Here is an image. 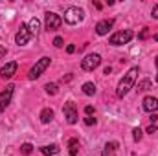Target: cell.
Returning a JSON list of instances; mask_svg holds the SVG:
<instances>
[{
  "mask_svg": "<svg viewBox=\"0 0 158 156\" xmlns=\"http://www.w3.org/2000/svg\"><path fill=\"white\" fill-rule=\"evenodd\" d=\"M20 153H22V154H31V153H33V145H31V143H22V145H20Z\"/></svg>",
  "mask_w": 158,
  "mask_h": 156,
  "instance_id": "cell-20",
  "label": "cell"
},
{
  "mask_svg": "<svg viewBox=\"0 0 158 156\" xmlns=\"http://www.w3.org/2000/svg\"><path fill=\"white\" fill-rule=\"evenodd\" d=\"M50 63H52V61H50V57H42V59H39V61L35 63V66H33V68L30 70L28 77L31 79V81H33V79H39L40 76H42V74L46 72V68L50 66Z\"/></svg>",
  "mask_w": 158,
  "mask_h": 156,
  "instance_id": "cell-3",
  "label": "cell"
},
{
  "mask_svg": "<svg viewBox=\"0 0 158 156\" xmlns=\"http://www.w3.org/2000/svg\"><path fill=\"white\" fill-rule=\"evenodd\" d=\"M63 114H64L66 121H68L70 125L77 123V109H76V103H74V101L64 103V107H63Z\"/></svg>",
  "mask_w": 158,
  "mask_h": 156,
  "instance_id": "cell-7",
  "label": "cell"
},
{
  "mask_svg": "<svg viewBox=\"0 0 158 156\" xmlns=\"http://www.w3.org/2000/svg\"><path fill=\"white\" fill-rule=\"evenodd\" d=\"M142 134H143L142 129H138V127L132 129V138H134V142H140V140H142Z\"/></svg>",
  "mask_w": 158,
  "mask_h": 156,
  "instance_id": "cell-22",
  "label": "cell"
},
{
  "mask_svg": "<svg viewBox=\"0 0 158 156\" xmlns=\"http://www.w3.org/2000/svg\"><path fill=\"white\" fill-rule=\"evenodd\" d=\"M143 110H145V112H151V114H155V112L158 110V97L147 96V97L143 99Z\"/></svg>",
  "mask_w": 158,
  "mask_h": 156,
  "instance_id": "cell-12",
  "label": "cell"
},
{
  "mask_svg": "<svg viewBox=\"0 0 158 156\" xmlns=\"http://www.w3.org/2000/svg\"><path fill=\"white\" fill-rule=\"evenodd\" d=\"M44 90H46L50 96H55V94H57V84H55V83H48V84L44 86Z\"/></svg>",
  "mask_w": 158,
  "mask_h": 156,
  "instance_id": "cell-21",
  "label": "cell"
},
{
  "mask_svg": "<svg viewBox=\"0 0 158 156\" xmlns=\"http://www.w3.org/2000/svg\"><path fill=\"white\" fill-rule=\"evenodd\" d=\"M85 123H86V125H96V117L94 116H86L85 117Z\"/></svg>",
  "mask_w": 158,
  "mask_h": 156,
  "instance_id": "cell-25",
  "label": "cell"
},
{
  "mask_svg": "<svg viewBox=\"0 0 158 156\" xmlns=\"http://www.w3.org/2000/svg\"><path fill=\"white\" fill-rule=\"evenodd\" d=\"M83 18H85V11H83L81 7L72 6V7H68V9L64 11V22L70 24V26H76L79 22H83Z\"/></svg>",
  "mask_w": 158,
  "mask_h": 156,
  "instance_id": "cell-2",
  "label": "cell"
},
{
  "mask_svg": "<svg viewBox=\"0 0 158 156\" xmlns=\"http://www.w3.org/2000/svg\"><path fill=\"white\" fill-rule=\"evenodd\" d=\"M132 37H134V33H132L131 30H121V31H116L114 35H110L109 42H110L112 46H121V44H127Z\"/></svg>",
  "mask_w": 158,
  "mask_h": 156,
  "instance_id": "cell-4",
  "label": "cell"
},
{
  "mask_svg": "<svg viewBox=\"0 0 158 156\" xmlns=\"http://www.w3.org/2000/svg\"><path fill=\"white\" fill-rule=\"evenodd\" d=\"M40 153L44 156H53V154H57L59 153V145H44V147H40Z\"/></svg>",
  "mask_w": 158,
  "mask_h": 156,
  "instance_id": "cell-15",
  "label": "cell"
},
{
  "mask_svg": "<svg viewBox=\"0 0 158 156\" xmlns=\"http://www.w3.org/2000/svg\"><path fill=\"white\" fill-rule=\"evenodd\" d=\"M17 68H19V64L15 63V61H11V63H6L2 68H0V77L2 79H9L15 76V72H17Z\"/></svg>",
  "mask_w": 158,
  "mask_h": 156,
  "instance_id": "cell-10",
  "label": "cell"
},
{
  "mask_svg": "<svg viewBox=\"0 0 158 156\" xmlns=\"http://www.w3.org/2000/svg\"><path fill=\"white\" fill-rule=\"evenodd\" d=\"M66 51H68V53H74V51H76V46H74V44H68V46H66Z\"/></svg>",
  "mask_w": 158,
  "mask_h": 156,
  "instance_id": "cell-29",
  "label": "cell"
},
{
  "mask_svg": "<svg viewBox=\"0 0 158 156\" xmlns=\"http://www.w3.org/2000/svg\"><path fill=\"white\" fill-rule=\"evenodd\" d=\"M116 153H118V142H109L105 145L101 156H116Z\"/></svg>",
  "mask_w": 158,
  "mask_h": 156,
  "instance_id": "cell-13",
  "label": "cell"
},
{
  "mask_svg": "<svg viewBox=\"0 0 158 156\" xmlns=\"http://www.w3.org/2000/svg\"><path fill=\"white\" fill-rule=\"evenodd\" d=\"M149 88H151V81H149V79H143V81L138 83V90H140V92H145V90H149Z\"/></svg>",
  "mask_w": 158,
  "mask_h": 156,
  "instance_id": "cell-19",
  "label": "cell"
},
{
  "mask_svg": "<svg viewBox=\"0 0 158 156\" xmlns=\"http://www.w3.org/2000/svg\"><path fill=\"white\" fill-rule=\"evenodd\" d=\"M112 26H114V20H112V18L99 20V22L96 24V33H98V35H107V33L112 30Z\"/></svg>",
  "mask_w": 158,
  "mask_h": 156,
  "instance_id": "cell-11",
  "label": "cell"
},
{
  "mask_svg": "<svg viewBox=\"0 0 158 156\" xmlns=\"http://www.w3.org/2000/svg\"><path fill=\"white\" fill-rule=\"evenodd\" d=\"M138 74H140L138 66H132V68H131V70H129L123 77H121V81L118 83V88H116L118 97H125V96L131 92V88H134V83H136Z\"/></svg>",
  "mask_w": 158,
  "mask_h": 156,
  "instance_id": "cell-1",
  "label": "cell"
},
{
  "mask_svg": "<svg viewBox=\"0 0 158 156\" xmlns=\"http://www.w3.org/2000/svg\"><path fill=\"white\" fill-rule=\"evenodd\" d=\"M155 64H156V72H158V55L155 57ZM156 81H158V74H156Z\"/></svg>",
  "mask_w": 158,
  "mask_h": 156,
  "instance_id": "cell-32",
  "label": "cell"
},
{
  "mask_svg": "<svg viewBox=\"0 0 158 156\" xmlns=\"http://www.w3.org/2000/svg\"><path fill=\"white\" fill-rule=\"evenodd\" d=\"M6 51H7V50H6V48H4V46H0V59H2V57H4V55H6Z\"/></svg>",
  "mask_w": 158,
  "mask_h": 156,
  "instance_id": "cell-30",
  "label": "cell"
},
{
  "mask_svg": "<svg viewBox=\"0 0 158 156\" xmlns=\"http://www.w3.org/2000/svg\"><path fill=\"white\" fill-rule=\"evenodd\" d=\"M83 94L94 96V94H96V84H94V83H85V84H83Z\"/></svg>",
  "mask_w": 158,
  "mask_h": 156,
  "instance_id": "cell-18",
  "label": "cell"
},
{
  "mask_svg": "<svg viewBox=\"0 0 158 156\" xmlns=\"http://www.w3.org/2000/svg\"><path fill=\"white\" fill-rule=\"evenodd\" d=\"M61 24H63V18H61L57 13H52V11L46 13V17H44V28H46L48 31H55V30H59Z\"/></svg>",
  "mask_w": 158,
  "mask_h": 156,
  "instance_id": "cell-5",
  "label": "cell"
},
{
  "mask_svg": "<svg viewBox=\"0 0 158 156\" xmlns=\"http://www.w3.org/2000/svg\"><path fill=\"white\" fill-rule=\"evenodd\" d=\"M31 33H30V30H28V26L26 24H20V30L17 31V35H15V42L19 44V46H26L30 40H31Z\"/></svg>",
  "mask_w": 158,
  "mask_h": 156,
  "instance_id": "cell-8",
  "label": "cell"
},
{
  "mask_svg": "<svg viewBox=\"0 0 158 156\" xmlns=\"http://www.w3.org/2000/svg\"><path fill=\"white\" fill-rule=\"evenodd\" d=\"M63 42H64L63 37H55V39H53V46H55V48H63Z\"/></svg>",
  "mask_w": 158,
  "mask_h": 156,
  "instance_id": "cell-24",
  "label": "cell"
},
{
  "mask_svg": "<svg viewBox=\"0 0 158 156\" xmlns=\"http://www.w3.org/2000/svg\"><path fill=\"white\" fill-rule=\"evenodd\" d=\"M147 132H149V134H155V132H156V125H155V123H153V125H149Z\"/></svg>",
  "mask_w": 158,
  "mask_h": 156,
  "instance_id": "cell-27",
  "label": "cell"
},
{
  "mask_svg": "<svg viewBox=\"0 0 158 156\" xmlns=\"http://www.w3.org/2000/svg\"><path fill=\"white\" fill-rule=\"evenodd\" d=\"M13 90H15V86H13V84H7L6 90L0 94V112H4V110L9 107L11 97H13Z\"/></svg>",
  "mask_w": 158,
  "mask_h": 156,
  "instance_id": "cell-9",
  "label": "cell"
},
{
  "mask_svg": "<svg viewBox=\"0 0 158 156\" xmlns=\"http://www.w3.org/2000/svg\"><path fill=\"white\" fill-rule=\"evenodd\" d=\"M40 121L42 123H50L52 119H53V110L52 109H42V112H40Z\"/></svg>",
  "mask_w": 158,
  "mask_h": 156,
  "instance_id": "cell-16",
  "label": "cell"
},
{
  "mask_svg": "<svg viewBox=\"0 0 158 156\" xmlns=\"http://www.w3.org/2000/svg\"><path fill=\"white\" fill-rule=\"evenodd\" d=\"M39 28H40L39 18H31V20H30V24H28L30 33H31V35H37V33H39Z\"/></svg>",
  "mask_w": 158,
  "mask_h": 156,
  "instance_id": "cell-17",
  "label": "cell"
},
{
  "mask_svg": "<svg viewBox=\"0 0 158 156\" xmlns=\"http://www.w3.org/2000/svg\"><path fill=\"white\" fill-rule=\"evenodd\" d=\"M68 153H70V156H77V153H79V140L77 138H70L68 140Z\"/></svg>",
  "mask_w": 158,
  "mask_h": 156,
  "instance_id": "cell-14",
  "label": "cell"
},
{
  "mask_svg": "<svg viewBox=\"0 0 158 156\" xmlns=\"http://www.w3.org/2000/svg\"><path fill=\"white\" fill-rule=\"evenodd\" d=\"M85 114H86V116H92V114H94V107H92V105H86V107H85Z\"/></svg>",
  "mask_w": 158,
  "mask_h": 156,
  "instance_id": "cell-26",
  "label": "cell"
},
{
  "mask_svg": "<svg viewBox=\"0 0 158 156\" xmlns=\"http://www.w3.org/2000/svg\"><path fill=\"white\" fill-rule=\"evenodd\" d=\"M147 37H149V30H147V28H143V30L140 31V35H138V39H140V40H145Z\"/></svg>",
  "mask_w": 158,
  "mask_h": 156,
  "instance_id": "cell-23",
  "label": "cell"
},
{
  "mask_svg": "<svg viewBox=\"0 0 158 156\" xmlns=\"http://www.w3.org/2000/svg\"><path fill=\"white\" fill-rule=\"evenodd\" d=\"M151 15H153V18H158V4L153 7V11H151Z\"/></svg>",
  "mask_w": 158,
  "mask_h": 156,
  "instance_id": "cell-28",
  "label": "cell"
},
{
  "mask_svg": "<svg viewBox=\"0 0 158 156\" xmlns=\"http://www.w3.org/2000/svg\"><path fill=\"white\" fill-rule=\"evenodd\" d=\"M99 64H101V55H98V53H90V55H86V57L81 61V68H83L85 72H92V70H96Z\"/></svg>",
  "mask_w": 158,
  "mask_h": 156,
  "instance_id": "cell-6",
  "label": "cell"
},
{
  "mask_svg": "<svg viewBox=\"0 0 158 156\" xmlns=\"http://www.w3.org/2000/svg\"><path fill=\"white\" fill-rule=\"evenodd\" d=\"M94 7H96V9H101V7H103V6H101V4H99V2H94Z\"/></svg>",
  "mask_w": 158,
  "mask_h": 156,
  "instance_id": "cell-31",
  "label": "cell"
}]
</instances>
